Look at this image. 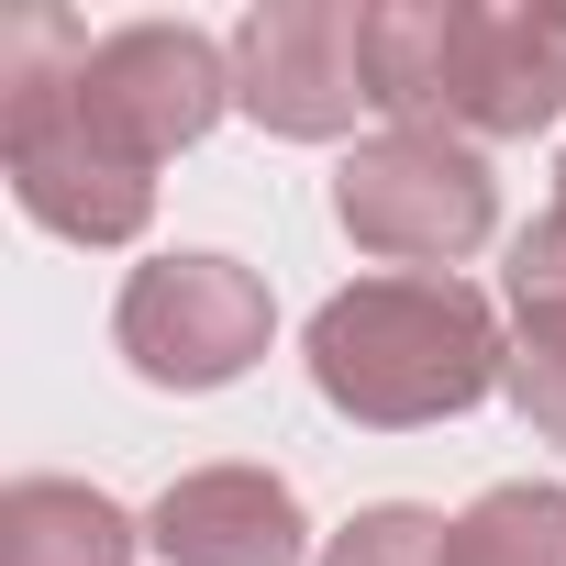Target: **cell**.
<instances>
[{"instance_id":"5","label":"cell","mask_w":566,"mask_h":566,"mask_svg":"<svg viewBox=\"0 0 566 566\" xmlns=\"http://www.w3.org/2000/svg\"><path fill=\"white\" fill-rule=\"evenodd\" d=\"M233 112L266 123L277 145L356 134V112H378V90H367V12L356 0H255L233 23Z\"/></svg>"},{"instance_id":"13","label":"cell","mask_w":566,"mask_h":566,"mask_svg":"<svg viewBox=\"0 0 566 566\" xmlns=\"http://www.w3.org/2000/svg\"><path fill=\"white\" fill-rule=\"evenodd\" d=\"M500 290H511V312H566V211H544V222L511 233Z\"/></svg>"},{"instance_id":"2","label":"cell","mask_w":566,"mask_h":566,"mask_svg":"<svg viewBox=\"0 0 566 566\" xmlns=\"http://www.w3.org/2000/svg\"><path fill=\"white\" fill-rule=\"evenodd\" d=\"M90 34L67 12H23L0 34V167L12 200L67 244H134L156 222V167H134L78 101Z\"/></svg>"},{"instance_id":"3","label":"cell","mask_w":566,"mask_h":566,"mask_svg":"<svg viewBox=\"0 0 566 566\" xmlns=\"http://www.w3.org/2000/svg\"><path fill=\"white\" fill-rule=\"evenodd\" d=\"M334 222H345L367 255H389L400 277H444L455 255H478V244L500 233V178H489V156H478L467 134H411V123H389V134H367V145L334 167Z\"/></svg>"},{"instance_id":"7","label":"cell","mask_w":566,"mask_h":566,"mask_svg":"<svg viewBox=\"0 0 566 566\" xmlns=\"http://www.w3.org/2000/svg\"><path fill=\"white\" fill-rule=\"evenodd\" d=\"M555 112H566V12H500V0H455L433 134L511 145V134H544Z\"/></svg>"},{"instance_id":"14","label":"cell","mask_w":566,"mask_h":566,"mask_svg":"<svg viewBox=\"0 0 566 566\" xmlns=\"http://www.w3.org/2000/svg\"><path fill=\"white\" fill-rule=\"evenodd\" d=\"M555 211H566V156H555Z\"/></svg>"},{"instance_id":"4","label":"cell","mask_w":566,"mask_h":566,"mask_svg":"<svg viewBox=\"0 0 566 566\" xmlns=\"http://www.w3.org/2000/svg\"><path fill=\"white\" fill-rule=\"evenodd\" d=\"M277 334V301H266V277L244 255H156L123 277V301H112V345L134 356L145 389H233Z\"/></svg>"},{"instance_id":"8","label":"cell","mask_w":566,"mask_h":566,"mask_svg":"<svg viewBox=\"0 0 566 566\" xmlns=\"http://www.w3.org/2000/svg\"><path fill=\"white\" fill-rule=\"evenodd\" d=\"M145 544L167 566H301L312 555V511H301V489L277 467L222 455V467L167 478V500L145 511Z\"/></svg>"},{"instance_id":"6","label":"cell","mask_w":566,"mask_h":566,"mask_svg":"<svg viewBox=\"0 0 566 566\" xmlns=\"http://www.w3.org/2000/svg\"><path fill=\"white\" fill-rule=\"evenodd\" d=\"M78 101L134 167H167L233 112V45H211L200 23H123L78 56Z\"/></svg>"},{"instance_id":"1","label":"cell","mask_w":566,"mask_h":566,"mask_svg":"<svg viewBox=\"0 0 566 566\" xmlns=\"http://www.w3.org/2000/svg\"><path fill=\"white\" fill-rule=\"evenodd\" d=\"M511 367V334L489 312V290L467 277H356L312 312V389L367 422V433H422V422H455L500 389Z\"/></svg>"},{"instance_id":"9","label":"cell","mask_w":566,"mask_h":566,"mask_svg":"<svg viewBox=\"0 0 566 566\" xmlns=\"http://www.w3.org/2000/svg\"><path fill=\"white\" fill-rule=\"evenodd\" d=\"M145 522L90 478H12L0 489V566H134Z\"/></svg>"},{"instance_id":"12","label":"cell","mask_w":566,"mask_h":566,"mask_svg":"<svg viewBox=\"0 0 566 566\" xmlns=\"http://www.w3.org/2000/svg\"><path fill=\"white\" fill-rule=\"evenodd\" d=\"M500 400H511V411H522L544 444H566V312H522V323H511Z\"/></svg>"},{"instance_id":"11","label":"cell","mask_w":566,"mask_h":566,"mask_svg":"<svg viewBox=\"0 0 566 566\" xmlns=\"http://www.w3.org/2000/svg\"><path fill=\"white\" fill-rule=\"evenodd\" d=\"M323 566H455V522L411 511V500H378L345 533H323Z\"/></svg>"},{"instance_id":"10","label":"cell","mask_w":566,"mask_h":566,"mask_svg":"<svg viewBox=\"0 0 566 566\" xmlns=\"http://www.w3.org/2000/svg\"><path fill=\"white\" fill-rule=\"evenodd\" d=\"M455 566H566V489L500 478L455 511Z\"/></svg>"}]
</instances>
